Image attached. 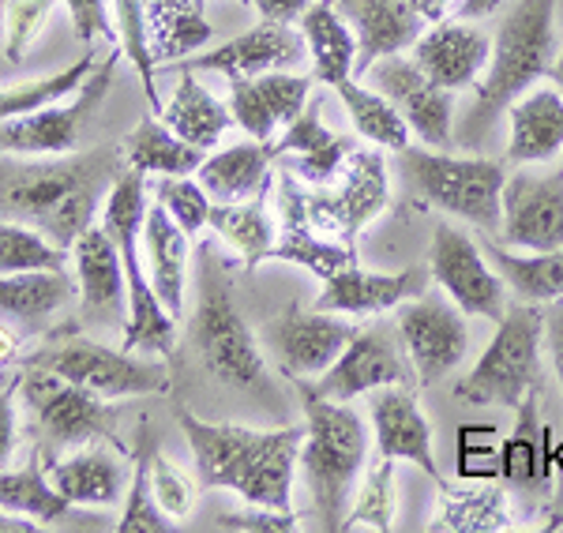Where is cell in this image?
Segmentation results:
<instances>
[{"mask_svg": "<svg viewBox=\"0 0 563 533\" xmlns=\"http://www.w3.org/2000/svg\"><path fill=\"white\" fill-rule=\"evenodd\" d=\"M188 338H192L199 368L222 387L263 402L278 395L275 384H271L260 338L233 304L225 264H218L211 252H199V309Z\"/></svg>", "mask_w": 563, "mask_h": 533, "instance_id": "5b68a950", "label": "cell"}, {"mask_svg": "<svg viewBox=\"0 0 563 533\" xmlns=\"http://www.w3.org/2000/svg\"><path fill=\"white\" fill-rule=\"evenodd\" d=\"M305 406L301 474L327 533L346 530L361 469L368 463V424L346 402L323 399L308 379H294Z\"/></svg>", "mask_w": 563, "mask_h": 533, "instance_id": "277c9868", "label": "cell"}, {"mask_svg": "<svg viewBox=\"0 0 563 533\" xmlns=\"http://www.w3.org/2000/svg\"><path fill=\"white\" fill-rule=\"evenodd\" d=\"M57 0H4V60L20 65L34 38L42 34L45 20L53 15Z\"/></svg>", "mask_w": 563, "mask_h": 533, "instance_id": "c3c4849f", "label": "cell"}, {"mask_svg": "<svg viewBox=\"0 0 563 533\" xmlns=\"http://www.w3.org/2000/svg\"><path fill=\"white\" fill-rule=\"evenodd\" d=\"M507 124H511L507 129V162L511 166L552 162L563 151V90L530 87L511 102Z\"/></svg>", "mask_w": 563, "mask_h": 533, "instance_id": "83f0119b", "label": "cell"}, {"mask_svg": "<svg viewBox=\"0 0 563 533\" xmlns=\"http://www.w3.org/2000/svg\"><path fill=\"white\" fill-rule=\"evenodd\" d=\"M278 192V237L271 245L267 259H282V264H297L308 275H316L320 282L334 275V270L357 264V248L339 245V241L323 237L308 219V192L301 188V177L294 169L282 166L275 177Z\"/></svg>", "mask_w": 563, "mask_h": 533, "instance_id": "ac0fdd59", "label": "cell"}, {"mask_svg": "<svg viewBox=\"0 0 563 533\" xmlns=\"http://www.w3.org/2000/svg\"><path fill=\"white\" fill-rule=\"evenodd\" d=\"M368 79L379 95H387L395 102V110L406 116L410 132L421 135L424 147L448 151L455 143V129H451V90L435 87L413 60H406L402 53L384 57L368 68Z\"/></svg>", "mask_w": 563, "mask_h": 533, "instance_id": "d6986e66", "label": "cell"}, {"mask_svg": "<svg viewBox=\"0 0 563 533\" xmlns=\"http://www.w3.org/2000/svg\"><path fill=\"white\" fill-rule=\"evenodd\" d=\"M188 233L174 222L162 203L147 207L143 222V245H147V278L158 304L174 320L185 315V286H188Z\"/></svg>", "mask_w": 563, "mask_h": 533, "instance_id": "4dcf8cb0", "label": "cell"}, {"mask_svg": "<svg viewBox=\"0 0 563 533\" xmlns=\"http://www.w3.org/2000/svg\"><path fill=\"white\" fill-rule=\"evenodd\" d=\"M15 391H20V373L0 387V469L12 463L15 447H20V418H15Z\"/></svg>", "mask_w": 563, "mask_h": 533, "instance_id": "816d5d0a", "label": "cell"}, {"mask_svg": "<svg viewBox=\"0 0 563 533\" xmlns=\"http://www.w3.org/2000/svg\"><path fill=\"white\" fill-rule=\"evenodd\" d=\"M124 162L135 174H154V177H192L203 166V151L185 143L180 135H174L162 124V116L154 121H140L135 129L121 140Z\"/></svg>", "mask_w": 563, "mask_h": 533, "instance_id": "8d00e7d4", "label": "cell"}, {"mask_svg": "<svg viewBox=\"0 0 563 533\" xmlns=\"http://www.w3.org/2000/svg\"><path fill=\"white\" fill-rule=\"evenodd\" d=\"M402 384L417 387L413 368L402 349V338H398V327L390 331L384 323H372V327L353 334L350 346L339 354V360H334L312 387L323 399L353 402V399H361V395L379 391V387H402Z\"/></svg>", "mask_w": 563, "mask_h": 533, "instance_id": "2e32d148", "label": "cell"}, {"mask_svg": "<svg viewBox=\"0 0 563 533\" xmlns=\"http://www.w3.org/2000/svg\"><path fill=\"white\" fill-rule=\"evenodd\" d=\"M312 76L301 71H263L252 79H230V113L252 140H278V129L294 124L312 102Z\"/></svg>", "mask_w": 563, "mask_h": 533, "instance_id": "603a6c76", "label": "cell"}, {"mask_svg": "<svg viewBox=\"0 0 563 533\" xmlns=\"http://www.w3.org/2000/svg\"><path fill=\"white\" fill-rule=\"evenodd\" d=\"M238 4H249V0H238Z\"/></svg>", "mask_w": 563, "mask_h": 533, "instance_id": "94428289", "label": "cell"}, {"mask_svg": "<svg viewBox=\"0 0 563 533\" xmlns=\"http://www.w3.org/2000/svg\"><path fill=\"white\" fill-rule=\"evenodd\" d=\"M129 169L121 143L95 151L45 155L42 162L0 158V219L20 222L68 248L102 219V203Z\"/></svg>", "mask_w": 563, "mask_h": 533, "instance_id": "6da1fadb", "label": "cell"}, {"mask_svg": "<svg viewBox=\"0 0 563 533\" xmlns=\"http://www.w3.org/2000/svg\"><path fill=\"white\" fill-rule=\"evenodd\" d=\"M556 53V0H519L499 23L488 68L474 84V102L466 106L455 129L459 147H485L515 98L549 76Z\"/></svg>", "mask_w": 563, "mask_h": 533, "instance_id": "3957f363", "label": "cell"}, {"mask_svg": "<svg viewBox=\"0 0 563 533\" xmlns=\"http://www.w3.org/2000/svg\"><path fill=\"white\" fill-rule=\"evenodd\" d=\"M346 15L357 38V65L353 79L368 76V68L384 57H395L402 49H413V42L424 34V23L410 0H334Z\"/></svg>", "mask_w": 563, "mask_h": 533, "instance_id": "484cf974", "label": "cell"}, {"mask_svg": "<svg viewBox=\"0 0 563 533\" xmlns=\"http://www.w3.org/2000/svg\"><path fill=\"white\" fill-rule=\"evenodd\" d=\"M549 79L563 90V53H556V60H552V71H549Z\"/></svg>", "mask_w": 563, "mask_h": 533, "instance_id": "91938a15", "label": "cell"}, {"mask_svg": "<svg viewBox=\"0 0 563 533\" xmlns=\"http://www.w3.org/2000/svg\"><path fill=\"white\" fill-rule=\"evenodd\" d=\"M519 432H515L511 440L504 444V451H499V474L511 477V481H533L538 477V395L533 399H526L519 410Z\"/></svg>", "mask_w": 563, "mask_h": 533, "instance_id": "7dc6e473", "label": "cell"}, {"mask_svg": "<svg viewBox=\"0 0 563 533\" xmlns=\"http://www.w3.org/2000/svg\"><path fill=\"white\" fill-rule=\"evenodd\" d=\"M544 349H549L552 373H556L560 387H563V301H556L549 312H544Z\"/></svg>", "mask_w": 563, "mask_h": 533, "instance_id": "f5cc1de1", "label": "cell"}, {"mask_svg": "<svg viewBox=\"0 0 563 533\" xmlns=\"http://www.w3.org/2000/svg\"><path fill=\"white\" fill-rule=\"evenodd\" d=\"M429 530L448 533H496L511 530V508L507 496L496 485L485 489H459V485L440 481V519L429 522Z\"/></svg>", "mask_w": 563, "mask_h": 533, "instance_id": "f35d334b", "label": "cell"}, {"mask_svg": "<svg viewBox=\"0 0 563 533\" xmlns=\"http://www.w3.org/2000/svg\"><path fill=\"white\" fill-rule=\"evenodd\" d=\"M143 222H147V180L135 169H124L113 192L102 203V225L121 252L124 278H129V323H124L121 349L129 354H177V320L158 304L151 289V278L143 275L140 245H143Z\"/></svg>", "mask_w": 563, "mask_h": 533, "instance_id": "8992f818", "label": "cell"}, {"mask_svg": "<svg viewBox=\"0 0 563 533\" xmlns=\"http://www.w3.org/2000/svg\"><path fill=\"white\" fill-rule=\"evenodd\" d=\"M45 474L57 485V492L65 500L79 503V508H109L129 492V463L124 451H106V447H76L68 458H49Z\"/></svg>", "mask_w": 563, "mask_h": 533, "instance_id": "4316f807", "label": "cell"}, {"mask_svg": "<svg viewBox=\"0 0 563 533\" xmlns=\"http://www.w3.org/2000/svg\"><path fill=\"white\" fill-rule=\"evenodd\" d=\"M143 12L154 65L192 57L214 34L203 15V0H143Z\"/></svg>", "mask_w": 563, "mask_h": 533, "instance_id": "e575fe53", "label": "cell"}, {"mask_svg": "<svg viewBox=\"0 0 563 533\" xmlns=\"http://www.w3.org/2000/svg\"><path fill=\"white\" fill-rule=\"evenodd\" d=\"M410 4L417 8V15H421L424 23H440V20H448V12L459 0H410Z\"/></svg>", "mask_w": 563, "mask_h": 533, "instance_id": "6f0895ef", "label": "cell"}, {"mask_svg": "<svg viewBox=\"0 0 563 533\" xmlns=\"http://www.w3.org/2000/svg\"><path fill=\"white\" fill-rule=\"evenodd\" d=\"M541 346H544V309L538 301L507 304L496 323L493 342L477 365L455 384V402L462 406H504L519 410L541 391Z\"/></svg>", "mask_w": 563, "mask_h": 533, "instance_id": "52a82bcc", "label": "cell"}, {"mask_svg": "<svg viewBox=\"0 0 563 533\" xmlns=\"http://www.w3.org/2000/svg\"><path fill=\"white\" fill-rule=\"evenodd\" d=\"M71 259H76L84 320L124 331V323H129V278H124L121 252H117L102 222L84 230V237L71 245Z\"/></svg>", "mask_w": 563, "mask_h": 533, "instance_id": "44dd1931", "label": "cell"}, {"mask_svg": "<svg viewBox=\"0 0 563 533\" xmlns=\"http://www.w3.org/2000/svg\"><path fill=\"white\" fill-rule=\"evenodd\" d=\"M390 203V185H387V166L379 147H353L339 174V185L308 192V219L323 237L339 241V245L357 248L361 230L379 219Z\"/></svg>", "mask_w": 563, "mask_h": 533, "instance_id": "7c38bea8", "label": "cell"}, {"mask_svg": "<svg viewBox=\"0 0 563 533\" xmlns=\"http://www.w3.org/2000/svg\"><path fill=\"white\" fill-rule=\"evenodd\" d=\"M260 12V20H275V23H297L308 12L312 0H249Z\"/></svg>", "mask_w": 563, "mask_h": 533, "instance_id": "db71d44e", "label": "cell"}, {"mask_svg": "<svg viewBox=\"0 0 563 533\" xmlns=\"http://www.w3.org/2000/svg\"><path fill=\"white\" fill-rule=\"evenodd\" d=\"M339 98L342 106H346L353 129H357L361 140H368L372 147L379 151H402L410 147V124H406V116L395 110V102H390L387 95H379L376 87H361L357 79H346V84L339 87Z\"/></svg>", "mask_w": 563, "mask_h": 533, "instance_id": "60d3db41", "label": "cell"}, {"mask_svg": "<svg viewBox=\"0 0 563 533\" xmlns=\"http://www.w3.org/2000/svg\"><path fill=\"white\" fill-rule=\"evenodd\" d=\"M395 162L402 180L424 203L459 214V219L474 222L485 233H499L507 185L504 162L440 155L435 147H402Z\"/></svg>", "mask_w": 563, "mask_h": 533, "instance_id": "ba28073f", "label": "cell"}, {"mask_svg": "<svg viewBox=\"0 0 563 533\" xmlns=\"http://www.w3.org/2000/svg\"><path fill=\"white\" fill-rule=\"evenodd\" d=\"M20 391L31 413V436L38 440L42 455L87 444H113L129 455V447L117 440V410L109 399H98L87 387L34 365L20 368Z\"/></svg>", "mask_w": 563, "mask_h": 533, "instance_id": "30bf717a", "label": "cell"}, {"mask_svg": "<svg viewBox=\"0 0 563 533\" xmlns=\"http://www.w3.org/2000/svg\"><path fill=\"white\" fill-rule=\"evenodd\" d=\"M154 200L174 214V222L188 233V237H196V233L207 230V219H211V207H214V200L203 192V185L196 180V174L192 177H158L154 180Z\"/></svg>", "mask_w": 563, "mask_h": 533, "instance_id": "bcb514c9", "label": "cell"}, {"mask_svg": "<svg viewBox=\"0 0 563 533\" xmlns=\"http://www.w3.org/2000/svg\"><path fill=\"white\" fill-rule=\"evenodd\" d=\"M372 436L376 451L390 463H413L435 485L443 481L432 455V424L421 410L417 387H379L372 395Z\"/></svg>", "mask_w": 563, "mask_h": 533, "instance_id": "cb8c5ba5", "label": "cell"}, {"mask_svg": "<svg viewBox=\"0 0 563 533\" xmlns=\"http://www.w3.org/2000/svg\"><path fill=\"white\" fill-rule=\"evenodd\" d=\"M23 365L49 368V373L65 376L109 402L135 399V395H166L169 384H174V373L166 365H151V360L135 357L129 349L102 346V342L87 338L76 327L49 331L42 346L23 357Z\"/></svg>", "mask_w": 563, "mask_h": 533, "instance_id": "9c48e42d", "label": "cell"}, {"mask_svg": "<svg viewBox=\"0 0 563 533\" xmlns=\"http://www.w3.org/2000/svg\"><path fill=\"white\" fill-rule=\"evenodd\" d=\"M177 71H180V79L174 87V98H169L158 113L162 124H166L174 135H180L185 143H192V147L211 151V147H218V140H222L233 124L230 106L218 102L211 90L196 79L192 68H177Z\"/></svg>", "mask_w": 563, "mask_h": 533, "instance_id": "836d02e7", "label": "cell"}, {"mask_svg": "<svg viewBox=\"0 0 563 533\" xmlns=\"http://www.w3.org/2000/svg\"><path fill=\"white\" fill-rule=\"evenodd\" d=\"M31 530H42L38 522H31V519H8V514H0V533H31Z\"/></svg>", "mask_w": 563, "mask_h": 533, "instance_id": "680465c9", "label": "cell"}, {"mask_svg": "<svg viewBox=\"0 0 563 533\" xmlns=\"http://www.w3.org/2000/svg\"><path fill=\"white\" fill-rule=\"evenodd\" d=\"M278 162L286 158V169H294L297 177L308 185H331L342 174L346 158L353 155V140L339 135L320 124V102H308L305 113L294 124H286V135L275 140Z\"/></svg>", "mask_w": 563, "mask_h": 533, "instance_id": "f546056e", "label": "cell"}, {"mask_svg": "<svg viewBox=\"0 0 563 533\" xmlns=\"http://www.w3.org/2000/svg\"><path fill=\"white\" fill-rule=\"evenodd\" d=\"M196 463L199 489H230L263 511L294 514V466L301 463L305 424L244 429L230 421H203L185 402H174Z\"/></svg>", "mask_w": 563, "mask_h": 533, "instance_id": "7a4b0ae2", "label": "cell"}, {"mask_svg": "<svg viewBox=\"0 0 563 533\" xmlns=\"http://www.w3.org/2000/svg\"><path fill=\"white\" fill-rule=\"evenodd\" d=\"M68 248H57L31 225L0 219V275H12V270H60L68 267Z\"/></svg>", "mask_w": 563, "mask_h": 533, "instance_id": "ee69618b", "label": "cell"}, {"mask_svg": "<svg viewBox=\"0 0 563 533\" xmlns=\"http://www.w3.org/2000/svg\"><path fill=\"white\" fill-rule=\"evenodd\" d=\"M357 327L339 312L286 304L263 323V349L286 379L323 376L339 360Z\"/></svg>", "mask_w": 563, "mask_h": 533, "instance_id": "4fadbf2b", "label": "cell"}, {"mask_svg": "<svg viewBox=\"0 0 563 533\" xmlns=\"http://www.w3.org/2000/svg\"><path fill=\"white\" fill-rule=\"evenodd\" d=\"M398 338H402L406 360L413 368L417 387H435L462 365L470 349L466 312L443 297H417L398 312Z\"/></svg>", "mask_w": 563, "mask_h": 533, "instance_id": "5bb4252c", "label": "cell"}, {"mask_svg": "<svg viewBox=\"0 0 563 533\" xmlns=\"http://www.w3.org/2000/svg\"><path fill=\"white\" fill-rule=\"evenodd\" d=\"M151 492H154V503L162 508V514L180 522V519H188V514H192L199 485L185 474V469L166 463V458L154 451V458H151Z\"/></svg>", "mask_w": 563, "mask_h": 533, "instance_id": "681fc988", "label": "cell"}, {"mask_svg": "<svg viewBox=\"0 0 563 533\" xmlns=\"http://www.w3.org/2000/svg\"><path fill=\"white\" fill-rule=\"evenodd\" d=\"M23 354V342H20V334H15L12 323L0 315V368L4 365H12V360H20Z\"/></svg>", "mask_w": 563, "mask_h": 533, "instance_id": "11a10c76", "label": "cell"}, {"mask_svg": "<svg viewBox=\"0 0 563 533\" xmlns=\"http://www.w3.org/2000/svg\"><path fill=\"white\" fill-rule=\"evenodd\" d=\"M68 8V20L71 31L84 45H95L98 38L102 42H117V23L109 15V0H60Z\"/></svg>", "mask_w": 563, "mask_h": 533, "instance_id": "f907efd6", "label": "cell"}, {"mask_svg": "<svg viewBox=\"0 0 563 533\" xmlns=\"http://www.w3.org/2000/svg\"><path fill=\"white\" fill-rule=\"evenodd\" d=\"M493 57V38L477 26V20H440L429 23L413 42V65L443 90L474 87Z\"/></svg>", "mask_w": 563, "mask_h": 533, "instance_id": "7402d4cb", "label": "cell"}, {"mask_svg": "<svg viewBox=\"0 0 563 533\" xmlns=\"http://www.w3.org/2000/svg\"><path fill=\"white\" fill-rule=\"evenodd\" d=\"M432 278L448 289V297L466 315L499 323L507 312V282L499 270L488 267L485 252L466 230L440 222L432 230Z\"/></svg>", "mask_w": 563, "mask_h": 533, "instance_id": "9a60e30c", "label": "cell"}, {"mask_svg": "<svg viewBox=\"0 0 563 533\" xmlns=\"http://www.w3.org/2000/svg\"><path fill=\"white\" fill-rule=\"evenodd\" d=\"M154 451H158V444H154V429L143 421L140 432H135L132 481H129V492H124V514H121V522H117V533H166L177 526V522L166 519L158 503H154V492H151Z\"/></svg>", "mask_w": 563, "mask_h": 533, "instance_id": "7bdbcfd3", "label": "cell"}, {"mask_svg": "<svg viewBox=\"0 0 563 533\" xmlns=\"http://www.w3.org/2000/svg\"><path fill=\"white\" fill-rule=\"evenodd\" d=\"M76 503L65 500L57 492V485L45 474V455L38 447L31 451L23 469H0V511L20 514V519H31L38 526H57L65 522Z\"/></svg>", "mask_w": 563, "mask_h": 533, "instance_id": "d590c367", "label": "cell"}, {"mask_svg": "<svg viewBox=\"0 0 563 533\" xmlns=\"http://www.w3.org/2000/svg\"><path fill=\"white\" fill-rule=\"evenodd\" d=\"M485 256L493 259V267L522 301H563V248L519 256V252L504 248L499 241H485Z\"/></svg>", "mask_w": 563, "mask_h": 533, "instance_id": "ab89813d", "label": "cell"}, {"mask_svg": "<svg viewBox=\"0 0 563 533\" xmlns=\"http://www.w3.org/2000/svg\"><path fill=\"white\" fill-rule=\"evenodd\" d=\"M278 162L275 140H241L233 147H222L218 155L203 158L196 169V180L214 203H241L252 196H263L271 188V166Z\"/></svg>", "mask_w": 563, "mask_h": 533, "instance_id": "f1b7e54d", "label": "cell"}, {"mask_svg": "<svg viewBox=\"0 0 563 533\" xmlns=\"http://www.w3.org/2000/svg\"><path fill=\"white\" fill-rule=\"evenodd\" d=\"M504 0H459L455 4V15L459 20H488V15L499 12Z\"/></svg>", "mask_w": 563, "mask_h": 533, "instance_id": "9f6ffc18", "label": "cell"}, {"mask_svg": "<svg viewBox=\"0 0 563 533\" xmlns=\"http://www.w3.org/2000/svg\"><path fill=\"white\" fill-rule=\"evenodd\" d=\"M353 526H372L379 533H387L395 526V463L379 455L368 466V474L357 485V500L350 503L346 514V530Z\"/></svg>", "mask_w": 563, "mask_h": 533, "instance_id": "f6af8a7d", "label": "cell"}, {"mask_svg": "<svg viewBox=\"0 0 563 533\" xmlns=\"http://www.w3.org/2000/svg\"><path fill=\"white\" fill-rule=\"evenodd\" d=\"M308 57V45L301 26L294 31V23H275V20H260L256 26H249L238 38L203 49L199 57H185V65L177 68H192V71H222L225 79H252L263 71L275 68H294Z\"/></svg>", "mask_w": 563, "mask_h": 533, "instance_id": "ffe728a7", "label": "cell"}, {"mask_svg": "<svg viewBox=\"0 0 563 533\" xmlns=\"http://www.w3.org/2000/svg\"><path fill=\"white\" fill-rule=\"evenodd\" d=\"M207 230H214L222 237V245L238 252L244 270H256L260 264H267V252L278 237L275 219L267 214V192L241 203H214Z\"/></svg>", "mask_w": 563, "mask_h": 533, "instance_id": "74e56055", "label": "cell"}, {"mask_svg": "<svg viewBox=\"0 0 563 533\" xmlns=\"http://www.w3.org/2000/svg\"><path fill=\"white\" fill-rule=\"evenodd\" d=\"M429 278H432V270H424L417 264L390 270V275H376V270L350 264L327 278L320 297H316L312 304L323 312H339V315H379V312H390V309H398V304L413 301V297H421Z\"/></svg>", "mask_w": 563, "mask_h": 533, "instance_id": "d4e9b609", "label": "cell"}, {"mask_svg": "<svg viewBox=\"0 0 563 533\" xmlns=\"http://www.w3.org/2000/svg\"><path fill=\"white\" fill-rule=\"evenodd\" d=\"M76 297H79V282L68 267L0 275V315L12 323H26V327L68 309Z\"/></svg>", "mask_w": 563, "mask_h": 533, "instance_id": "d6a6232c", "label": "cell"}, {"mask_svg": "<svg viewBox=\"0 0 563 533\" xmlns=\"http://www.w3.org/2000/svg\"><path fill=\"white\" fill-rule=\"evenodd\" d=\"M121 57H124V49L113 45V49L98 60V68L87 76V84L71 95L68 106L53 102V106H42V110L0 124V155H71V151H79L84 129L95 121L109 87H113Z\"/></svg>", "mask_w": 563, "mask_h": 533, "instance_id": "8fae6325", "label": "cell"}, {"mask_svg": "<svg viewBox=\"0 0 563 533\" xmlns=\"http://www.w3.org/2000/svg\"><path fill=\"white\" fill-rule=\"evenodd\" d=\"M98 49L87 45L84 57L71 60L68 68L53 71V76H38V79H26V84H15V87H0V124L4 121H15L23 113H34L42 106H53L60 98H71L79 87L87 84V76L98 68Z\"/></svg>", "mask_w": 563, "mask_h": 533, "instance_id": "b9f144b4", "label": "cell"}, {"mask_svg": "<svg viewBox=\"0 0 563 533\" xmlns=\"http://www.w3.org/2000/svg\"><path fill=\"white\" fill-rule=\"evenodd\" d=\"M499 245L522 252L563 248V169H515L504 185Z\"/></svg>", "mask_w": 563, "mask_h": 533, "instance_id": "e0dca14e", "label": "cell"}, {"mask_svg": "<svg viewBox=\"0 0 563 533\" xmlns=\"http://www.w3.org/2000/svg\"><path fill=\"white\" fill-rule=\"evenodd\" d=\"M308 45V60H312V79L323 87L339 90L346 79H353V65H357V38L346 15L339 12L334 0H312L308 12L297 20Z\"/></svg>", "mask_w": 563, "mask_h": 533, "instance_id": "1f68e13d", "label": "cell"}]
</instances>
